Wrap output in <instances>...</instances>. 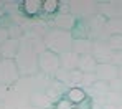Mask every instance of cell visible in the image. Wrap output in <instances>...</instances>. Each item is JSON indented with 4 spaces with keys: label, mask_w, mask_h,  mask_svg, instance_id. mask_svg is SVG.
<instances>
[{
    "label": "cell",
    "mask_w": 122,
    "mask_h": 109,
    "mask_svg": "<svg viewBox=\"0 0 122 109\" xmlns=\"http://www.w3.org/2000/svg\"><path fill=\"white\" fill-rule=\"evenodd\" d=\"M38 53L35 51V48L30 45V42L21 36L20 38V50L15 56V65L17 69L20 73V76H33L36 73H40V68H38Z\"/></svg>",
    "instance_id": "obj_1"
},
{
    "label": "cell",
    "mask_w": 122,
    "mask_h": 109,
    "mask_svg": "<svg viewBox=\"0 0 122 109\" xmlns=\"http://www.w3.org/2000/svg\"><path fill=\"white\" fill-rule=\"evenodd\" d=\"M43 40H45L46 50L48 51H53L56 55L69 51L71 46H73L71 31H63V30H58V28H50L46 31V35L43 36Z\"/></svg>",
    "instance_id": "obj_2"
},
{
    "label": "cell",
    "mask_w": 122,
    "mask_h": 109,
    "mask_svg": "<svg viewBox=\"0 0 122 109\" xmlns=\"http://www.w3.org/2000/svg\"><path fill=\"white\" fill-rule=\"evenodd\" d=\"M51 78H48L43 73H36L33 76H20V79L13 84V89L18 91L25 96H31L33 93H40V91H46V88L50 86Z\"/></svg>",
    "instance_id": "obj_3"
},
{
    "label": "cell",
    "mask_w": 122,
    "mask_h": 109,
    "mask_svg": "<svg viewBox=\"0 0 122 109\" xmlns=\"http://www.w3.org/2000/svg\"><path fill=\"white\" fill-rule=\"evenodd\" d=\"M97 7L99 2L92 0H71L69 2V13L78 20V22H87L94 15H97Z\"/></svg>",
    "instance_id": "obj_4"
},
{
    "label": "cell",
    "mask_w": 122,
    "mask_h": 109,
    "mask_svg": "<svg viewBox=\"0 0 122 109\" xmlns=\"http://www.w3.org/2000/svg\"><path fill=\"white\" fill-rule=\"evenodd\" d=\"M38 68L40 73L46 74L48 78H55V74L58 73V69L61 68L60 65V55L53 53V51H43L38 56Z\"/></svg>",
    "instance_id": "obj_5"
},
{
    "label": "cell",
    "mask_w": 122,
    "mask_h": 109,
    "mask_svg": "<svg viewBox=\"0 0 122 109\" xmlns=\"http://www.w3.org/2000/svg\"><path fill=\"white\" fill-rule=\"evenodd\" d=\"M20 79V73L13 60H0V84L13 86Z\"/></svg>",
    "instance_id": "obj_6"
},
{
    "label": "cell",
    "mask_w": 122,
    "mask_h": 109,
    "mask_svg": "<svg viewBox=\"0 0 122 109\" xmlns=\"http://www.w3.org/2000/svg\"><path fill=\"white\" fill-rule=\"evenodd\" d=\"M3 109H31L30 98L12 88L8 96L3 99Z\"/></svg>",
    "instance_id": "obj_7"
},
{
    "label": "cell",
    "mask_w": 122,
    "mask_h": 109,
    "mask_svg": "<svg viewBox=\"0 0 122 109\" xmlns=\"http://www.w3.org/2000/svg\"><path fill=\"white\" fill-rule=\"evenodd\" d=\"M96 78L99 81H106V83H111L114 79L119 78V68L112 63H97L96 68Z\"/></svg>",
    "instance_id": "obj_8"
},
{
    "label": "cell",
    "mask_w": 122,
    "mask_h": 109,
    "mask_svg": "<svg viewBox=\"0 0 122 109\" xmlns=\"http://www.w3.org/2000/svg\"><path fill=\"white\" fill-rule=\"evenodd\" d=\"M112 53L114 51L107 42H92V56L97 63H111Z\"/></svg>",
    "instance_id": "obj_9"
},
{
    "label": "cell",
    "mask_w": 122,
    "mask_h": 109,
    "mask_svg": "<svg viewBox=\"0 0 122 109\" xmlns=\"http://www.w3.org/2000/svg\"><path fill=\"white\" fill-rule=\"evenodd\" d=\"M51 25L53 26H50V28H58V30H63V31H73V28L78 25V20L71 13H56Z\"/></svg>",
    "instance_id": "obj_10"
},
{
    "label": "cell",
    "mask_w": 122,
    "mask_h": 109,
    "mask_svg": "<svg viewBox=\"0 0 122 109\" xmlns=\"http://www.w3.org/2000/svg\"><path fill=\"white\" fill-rule=\"evenodd\" d=\"M68 89L69 88L66 86V84H63L60 81H56L55 78H51V81H50V86L46 88V94H48V98L53 101V103H56V101H60L63 98H66V93H68Z\"/></svg>",
    "instance_id": "obj_11"
},
{
    "label": "cell",
    "mask_w": 122,
    "mask_h": 109,
    "mask_svg": "<svg viewBox=\"0 0 122 109\" xmlns=\"http://www.w3.org/2000/svg\"><path fill=\"white\" fill-rule=\"evenodd\" d=\"M18 50H20V40L8 38L5 43L0 45V56L3 60H15Z\"/></svg>",
    "instance_id": "obj_12"
},
{
    "label": "cell",
    "mask_w": 122,
    "mask_h": 109,
    "mask_svg": "<svg viewBox=\"0 0 122 109\" xmlns=\"http://www.w3.org/2000/svg\"><path fill=\"white\" fill-rule=\"evenodd\" d=\"M60 65L66 71H76L79 66V55H76L74 51H66L60 55Z\"/></svg>",
    "instance_id": "obj_13"
},
{
    "label": "cell",
    "mask_w": 122,
    "mask_h": 109,
    "mask_svg": "<svg viewBox=\"0 0 122 109\" xmlns=\"http://www.w3.org/2000/svg\"><path fill=\"white\" fill-rule=\"evenodd\" d=\"M30 104H31V108H38V109H51L55 106V103L48 98V94L45 91L33 93L30 96Z\"/></svg>",
    "instance_id": "obj_14"
},
{
    "label": "cell",
    "mask_w": 122,
    "mask_h": 109,
    "mask_svg": "<svg viewBox=\"0 0 122 109\" xmlns=\"http://www.w3.org/2000/svg\"><path fill=\"white\" fill-rule=\"evenodd\" d=\"M21 12L25 17H36L40 12H43V2L41 0H23Z\"/></svg>",
    "instance_id": "obj_15"
},
{
    "label": "cell",
    "mask_w": 122,
    "mask_h": 109,
    "mask_svg": "<svg viewBox=\"0 0 122 109\" xmlns=\"http://www.w3.org/2000/svg\"><path fill=\"white\" fill-rule=\"evenodd\" d=\"M71 51L76 55L84 56V55H92V40L91 38H81V40H73Z\"/></svg>",
    "instance_id": "obj_16"
},
{
    "label": "cell",
    "mask_w": 122,
    "mask_h": 109,
    "mask_svg": "<svg viewBox=\"0 0 122 109\" xmlns=\"http://www.w3.org/2000/svg\"><path fill=\"white\" fill-rule=\"evenodd\" d=\"M86 93H87V98H91V99H96V98H106V94L109 93V83H106V81H96L92 86L89 88V89H86Z\"/></svg>",
    "instance_id": "obj_17"
},
{
    "label": "cell",
    "mask_w": 122,
    "mask_h": 109,
    "mask_svg": "<svg viewBox=\"0 0 122 109\" xmlns=\"http://www.w3.org/2000/svg\"><path fill=\"white\" fill-rule=\"evenodd\" d=\"M66 99L69 103H73L74 106H78V104H81L87 99V93L82 88H69L68 93H66Z\"/></svg>",
    "instance_id": "obj_18"
},
{
    "label": "cell",
    "mask_w": 122,
    "mask_h": 109,
    "mask_svg": "<svg viewBox=\"0 0 122 109\" xmlns=\"http://www.w3.org/2000/svg\"><path fill=\"white\" fill-rule=\"evenodd\" d=\"M96 68H97V61L92 55H84L79 56V66L78 69L81 73H96Z\"/></svg>",
    "instance_id": "obj_19"
},
{
    "label": "cell",
    "mask_w": 122,
    "mask_h": 109,
    "mask_svg": "<svg viewBox=\"0 0 122 109\" xmlns=\"http://www.w3.org/2000/svg\"><path fill=\"white\" fill-rule=\"evenodd\" d=\"M106 31L109 36L122 35V18H111L106 22Z\"/></svg>",
    "instance_id": "obj_20"
},
{
    "label": "cell",
    "mask_w": 122,
    "mask_h": 109,
    "mask_svg": "<svg viewBox=\"0 0 122 109\" xmlns=\"http://www.w3.org/2000/svg\"><path fill=\"white\" fill-rule=\"evenodd\" d=\"M106 106H112V108H121L122 106V93H116V91H109L104 98Z\"/></svg>",
    "instance_id": "obj_21"
},
{
    "label": "cell",
    "mask_w": 122,
    "mask_h": 109,
    "mask_svg": "<svg viewBox=\"0 0 122 109\" xmlns=\"http://www.w3.org/2000/svg\"><path fill=\"white\" fill-rule=\"evenodd\" d=\"M43 12L46 15H53L60 12V2L58 0H43Z\"/></svg>",
    "instance_id": "obj_22"
},
{
    "label": "cell",
    "mask_w": 122,
    "mask_h": 109,
    "mask_svg": "<svg viewBox=\"0 0 122 109\" xmlns=\"http://www.w3.org/2000/svg\"><path fill=\"white\" fill-rule=\"evenodd\" d=\"M96 81H97L96 73H82V79H81V86L79 88H82V89H89Z\"/></svg>",
    "instance_id": "obj_23"
},
{
    "label": "cell",
    "mask_w": 122,
    "mask_h": 109,
    "mask_svg": "<svg viewBox=\"0 0 122 109\" xmlns=\"http://www.w3.org/2000/svg\"><path fill=\"white\" fill-rule=\"evenodd\" d=\"M7 30H8V36H10V38H13V40H20L21 36L25 35L23 28H21L20 25H15V23L8 25V26H7Z\"/></svg>",
    "instance_id": "obj_24"
},
{
    "label": "cell",
    "mask_w": 122,
    "mask_h": 109,
    "mask_svg": "<svg viewBox=\"0 0 122 109\" xmlns=\"http://www.w3.org/2000/svg\"><path fill=\"white\" fill-rule=\"evenodd\" d=\"M107 43L112 48V51H122V35H112V36H109Z\"/></svg>",
    "instance_id": "obj_25"
},
{
    "label": "cell",
    "mask_w": 122,
    "mask_h": 109,
    "mask_svg": "<svg viewBox=\"0 0 122 109\" xmlns=\"http://www.w3.org/2000/svg\"><path fill=\"white\" fill-rule=\"evenodd\" d=\"M76 106L73 104V103H69L66 98H63V99H60V101H56L55 103V106H53V109H74Z\"/></svg>",
    "instance_id": "obj_26"
},
{
    "label": "cell",
    "mask_w": 122,
    "mask_h": 109,
    "mask_svg": "<svg viewBox=\"0 0 122 109\" xmlns=\"http://www.w3.org/2000/svg\"><path fill=\"white\" fill-rule=\"evenodd\" d=\"M109 91H116V93H122V81L119 79V78L109 83Z\"/></svg>",
    "instance_id": "obj_27"
},
{
    "label": "cell",
    "mask_w": 122,
    "mask_h": 109,
    "mask_svg": "<svg viewBox=\"0 0 122 109\" xmlns=\"http://www.w3.org/2000/svg\"><path fill=\"white\" fill-rule=\"evenodd\" d=\"M111 63H112V65H116L117 68L122 66V51H114V53H112Z\"/></svg>",
    "instance_id": "obj_28"
},
{
    "label": "cell",
    "mask_w": 122,
    "mask_h": 109,
    "mask_svg": "<svg viewBox=\"0 0 122 109\" xmlns=\"http://www.w3.org/2000/svg\"><path fill=\"white\" fill-rule=\"evenodd\" d=\"M12 91V86H3V84H0V101L3 103V99L8 96V93Z\"/></svg>",
    "instance_id": "obj_29"
},
{
    "label": "cell",
    "mask_w": 122,
    "mask_h": 109,
    "mask_svg": "<svg viewBox=\"0 0 122 109\" xmlns=\"http://www.w3.org/2000/svg\"><path fill=\"white\" fill-rule=\"evenodd\" d=\"M8 38H10V36H8V30H7L5 26H0V45L5 43Z\"/></svg>",
    "instance_id": "obj_30"
},
{
    "label": "cell",
    "mask_w": 122,
    "mask_h": 109,
    "mask_svg": "<svg viewBox=\"0 0 122 109\" xmlns=\"http://www.w3.org/2000/svg\"><path fill=\"white\" fill-rule=\"evenodd\" d=\"M119 79L122 81V66H119Z\"/></svg>",
    "instance_id": "obj_31"
},
{
    "label": "cell",
    "mask_w": 122,
    "mask_h": 109,
    "mask_svg": "<svg viewBox=\"0 0 122 109\" xmlns=\"http://www.w3.org/2000/svg\"><path fill=\"white\" fill-rule=\"evenodd\" d=\"M0 109H3V103L2 101H0Z\"/></svg>",
    "instance_id": "obj_32"
},
{
    "label": "cell",
    "mask_w": 122,
    "mask_h": 109,
    "mask_svg": "<svg viewBox=\"0 0 122 109\" xmlns=\"http://www.w3.org/2000/svg\"><path fill=\"white\" fill-rule=\"evenodd\" d=\"M0 60H2V56H0Z\"/></svg>",
    "instance_id": "obj_33"
},
{
    "label": "cell",
    "mask_w": 122,
    "mask_h": 109,
    "mask_svg": "<svg viewBox=\"0 0 122 109\" xmlns=\"http://www.w3.org/2000/svg\"><path fill=\"white\" fill-rule=\"evenodd\" d=\"M74 109H76V108H74Z\"/></svg>",
    "instance_id": "obj_34"
}]
</instances>
